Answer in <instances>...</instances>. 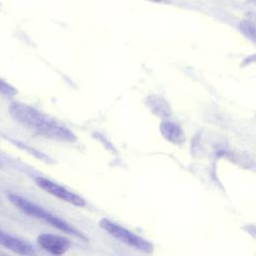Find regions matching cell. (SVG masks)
Masks as SVG:
<instances>
[{
    "label": "cell",
    "mask_w": 256,
    "mask_h": 256,
    "mask_svg": "<svg viewBox=\"0 0 256 256\" xmlns=\"http://www.w3.org/2000/svg\"><path fill=\"white\" fill-rule=\"evenodd\" d=\"M9 113L19 124L39 135L58 141L75 140V135L65 125L28 104L12 102L9 106Z\"/></svg>",
    "instance_id": "1"
},
{
    "label": "cell",
    "mask_w": 256,
    "mask_h": 256,
    "mask_svg": "<svg viewBox=\"0 0 256 256\" xmlns=\"http://www.w3.org/2000/svg\"><path fill=\"white\" fill-rule=\"evenodd\" d=\"M8 198L13 205H15L19 210H21L25 214L35 217L37 219H40L42 221H45L46 223L50 224L51 226L65 232V233L77 236L82 239H86L85 235L81 231L76 229L74 226L70 225L69 223H67L66 221L57 217L56 215L52 214L51 212L44 209L43 207L31 202L30 200H28L20 195L14 194V193L8 194Z\"/></svg>",
    "instance_id": "2"
},
{
    "label": "cell",
    "mask_w": 256,
    "mask_h": 256,
    "mask_svg": "<svg viewBox=\"0 0 256 256\" xmlns=\"http://www.w3.org/2000/svg\"><path fill=\"white\" fill-rule=\"evenodd\" d=\"M99 225L109 235H111L118 241L126 244L127 246L132 247L133 249L139 250L144 253H151L153 251V245L148 240L132 233L128 229L107 218H102L99 221Z\"/></svg>",
    "instance_id": "3"
},
{
    "label": "cell",
    "mask_w": 256,
    "mask_h": 256,
    "mask_svg": "<svg viewBox=\"0 0 256 256\" xmlns=\"http://www.w3.org/2000/svg\"><path fill=\"white\" fill-rule=\"evenodd\" d=\"M34 181L37 184V186L40 187L42 190H44L46 193L62 201H65L69 204H72L78 207H82L85 205V200L81 196L47 178L39 176V177H36Z\"/></svg>",
    "instance_id": "4"
},
{
    "label": "cell",
    "mask_w": 256,
    "mask_h": 256,
    "mask_svg": "<svg viewBox=\"0 0 256 256\" xmlns=\"http://www.w3.org/2000/svg\"><path fill=\"white\" fill-rule=\"evenodd\" d=\"M37 242L45 251L57 256L66 253L70 247V242L68 239L49 233L40 234L37 237Z\"/></svg>",
    "instance_id": "5"
},
{
    "label": "cell",
    "mask_w": 256,
    "mask_h": 256,
    "mask_svg": "<svg viewBox=\"0 0 256 256\" xmlns=\"http://www.w3.org/2000/svg\"><path fill=\"white\" fill-rule=\"evenodd\" d=\"M0 245L21 256L36 255L34 248L28 242L10 235L2 230H0Z\"/></svg>",
    "instance_id": "6"
},
{
    "label": "cell",
    "mask_w": 256,
    "mask_h": 256,
    "mask_svg": "<svg viewBox=\"0 0 256 256\" xmlns=\"http://www.w3.org/2000/svg\"><path fill=\"white\" fill-rule=\"evenodd\" d=\"M160 131L163 137L174 144H180L183 141V132L180 126L172 121H163L160 125Z\"/></svg>",
    "instance_id": "7"
},
{
    "label": "cell",
    "mask_w": 256,
    "mask_h": 256,
    "mask_svg": "<svg viewBox=\"0 0 256 256\" xmlns=\"http://www.w3.org/2000/svg\"><path fill=\"white\" fill-rule=\"evenodd\" d=\"M146 104L151 112L159 117H168L171 114L168 103L160 96L150 95L146 99Z\"/></svg>",
    "instance_id": "8"
},
{
    "label": "cell",
    "mask_w": 256,
    "mask_h": 256,
    "mask_svg": "<svg viewBox=\"0 0 256 256\" xmlns=\"http://www.w3.org/2000/svg\"><path fill=\"white\" fill-rule=\"evenodd\" d=\"M16 93H17L16 88L0 77V94L7 97H12Z\"/></svg>",
    "instance_id": "9"
},
{
    "label": "cell",
    "mask_w": 256,
    "mask_h": 256,
    "mask_svg": "<svg viewBox=\"0 0 256 256\" xmlns=\"http://www.w3.org/2000/svg\"><path fill=\"white\" fill-rule=\"evenodd\" d=\"M149 1H153V2H165L166 0H149Z\"/></svg>",
    "instance_id": "10"
}]
</instances>
